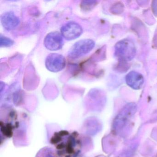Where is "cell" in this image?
Listing matches in <instances>:
<instances>
[{"instance_id": "obj_9", "label": "cell", "mask_w": 157, "mask_h": 157, "mask_svg": "<svg viewBox=\"0 0 157 157\" xmlns=\"http://www.w3.org/2000/svg\"><path fill=\"white\" fill-rule=\"evenodd\" d=\"M1 20L2 26L7 30L15 29L20 23L19 18L11 12H8L3 13L2 15Z\"/></svg>"}, {"instance_id": "obj_5", "label": "cell", "mask_w": 157, "mask_h": 157, "mask_svg": "<svg viewBox=\"0 0 157 157\" xmlns=\"http://www.w3.org/2000/svg\"><path fill=\"white\" fill-rule=\"evenodd\" d=\"M66 60L64 56L60 54L52 53L49 54L45 60V66L49 71L57 72L65 68Z\"/></svg>"}, {"instance_id": "obj_8", "label": "cell", "mask_w": 157, "mask_h": 157, "mask_svg": "<svg viewBox=\"0 0 157 157\" xmlns=\"http://www.w3.org/2000/svg\"><path fill=\"white\" fill-rule=\"evenodd\" d=\"M126 82L130 88L134 90L141 89L144 83L143 76L140 73L135 71L129 72L126 76Z\"/></svg>"}, {"instance_id": "obj_2", "label": "cell", "mask_w": 157, "mask_h": 157, "mask_svg": "<svg viewBox=\"0 0 157 157\" xmlns=\"http://www.w3.org/2000/svg\"><path fill=\"white\" fill-rule=\"evenodd\" d=\"M137 105L134 103L126 105L119 112L113 123V128L116 132H120L125 127L136 113Z\"/></svg>"}, {"instance_id": "obj_12", "label": "cell", "mask_w": 157, "mask_h": 157, "mask_svg": "<svg viewBox=\"0 0 157 157\" xmlns=\"http://www.w3.org/2000/svg\"><path fill=\"white\" fill-rule=\"evenodd\" d=\"M152 9L154 14L157 15V1L152 2Z\"/></svg>"}, {"instance_id": "obj_1", "label": "cell", "mask_w": 157, "mask_h": 157, "mask_svg": "<svg viewBox=\"0 0 157 157\" xmlns=\"http://www.w3.org/2000/svg\"><path fill=\"white\" fill-rule=\"evenodd\" d=\"M52 143L55 145L60 156L72 157L76 155L80 147V141L78 134L61 131L56 133L52 138Z\"/></svg>"}, {"instance_id": "obj_7", "label": "cell", "mask_w": 157, "mask_h": 157, "mask_svg": "<svg viewBox=\"0 0 157 157\" xmlns=\"http://www.w3.org/2000/svg\"><path fill=\"white\" fill-rule=\"evenodd\" d=\"M63 43L62 34L57 32L49 33L44 40L45 47L51 51H56L61 49Z\"/></svg>"}, {"instance_id": "obj_4", "label": "cell", "mask_w": 157, "mask_h": 157, "mask_svg": "<svg viewBox=\"0 0 157 157\" xmlns=\"http://www.w3.org/2000/svg\"><path fill=\"white\" fill-rule=\"evenodd\" d=\"M95 45L91 39H83L75 43L70 49L68 57L71 59H77L90 52Z\"/></svg>"}, {"instance_id": "obj_11", "label": "cell", "mask_w": 157, "mask_h": 157, "mask_svg": "<svg viewBox=\"0 0 157 157\" xmlns=\"http://www.w3.org/2000/svg\"><path fill=\"white\" fill-rule=\"evenodd\" d=\"M0 40V45L1 47H9L11 46L14 44V42L11 39L4 36L1 35Z\"/></svg>"}, {"instance_id": "obj_3", "label": "cell", "mask_w": 157, "mask_h": 157, "mask_svg": "<svg viewBox=\"0 0 157 157\" xmlns=\"http://www.w3.org/2000/svg\"><path fill=\"white\" fill-rule=\"evenodd\" d=\"M136 54V48L134 43L128 39L117 42L115 46V55L122 62L132 60Z\"/></svg>"}, {"instance_id": "obj_10", "label": "cell", "mask_w": 157, "mask_h": 157, "mask_svg": "<svg viewBox=\"0 0 157 157\" xmlns=\"http://www.w3.org/2000/svg\"><path fill=\"white\" fill-rule=\"evenodd\" d=\"M97 4V2L96 1H83L81 2V9L84 11H89L91 10Z\"/></svg>"}, {"instance_id": "obj_6", "label": "cell", "mask_w": 157, "mask_h": 157, "mask_svg": "<svg viewBox=\"0 0 157 157\" xmlns=\"http://www.w3.org/2000/svg\"><path fill=\"white\" fill-rule=\"evenodd\" d=\"M61 34L67 40H72L78 38L82 33L81 26L75 22H70L61 28Z\"/></svg>"}]
</instances>
